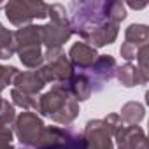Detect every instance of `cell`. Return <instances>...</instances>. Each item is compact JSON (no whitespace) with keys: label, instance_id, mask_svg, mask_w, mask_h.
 <instances>
[{"label":"cell","instance_id":"6da1fadb","mask_svg":"<svg viewBox=\"0 0 149 149\" xmlns=\"http://www.w3.org/2000/svg\"><path fill=\"white\" fill-rule=\"evenodd\" d=\"M68 9L72 33L83 37L91 47H104L118 39L119 25L107 18L105 2H72Z\"/></svg>","mask_w":149,"mask_h":149},{"label":"cell","instance_id":"7a4b0ae2","mask_svg":"<svg viewBox=\"0 0 149 149\" xmlns=\"http://www.w3.org/2000/svg\"><path fill=\"white\" fill-rule=\"evenodd\" d=\"M37 102H39L37 112L40 116L51 118L54 123L63 126L72 125L79 116V102L70 95V91L63 83L53 84V88L44 95H40Z\"/></svg>","mask_w":149,"mask_h":149},{"label":"cell","instance_id":"3957f363","mask_svg":"<svg viewBox=\"0 0 149 149\" xmlns=\"http://www.w3.org/2000/svg\"><path fill=\"white\" fill-rule=\"evenodd\" d=\"M14 51L21 63L32 70H37L44 63L42 53V30L40 25H26L18 28L14 33Z\"/></svg>","mask_w":149,"mask_h":149},{"label":"cell","instance_id":"277c9868","mask_svg":"<svg viewBox=\"0 0 149 149\" xmlns=\"http://www.w3.org/2000/svg\"><path fill=\"white\" fill-rule=\"evenodd\" d=\"M7 19L14 26L32 25L33 19L47 18V4L40 0H11L4 6Z\"/></svg>","mask_w":149,"mask_h":149},{"label":"cell","instance_id":"5b68a950","mask_svg":"<svg viewBox=\"0 0 149 149\" xmlns=\"http://www.w3.org/2000/svg\"><path fill=\"white\" fill-rule=\"evenodd\" d=\"M40 76L44 77L46 84H56V83H65L72 77L74 67L68 61V56L65 54L63 49H46L44 53V63L40 68Z\"/></svg>","mask_w":149,"mask_h":149},{"label":"cell","instance_id":"8992f818","mask_svg":"<svg viewBox=\"0 0 149 149\" xmlns=\"http://www.w3.org/2000/svg\"><path fill=\"white\" fill-rule=\"evenodd\" d=\"M13 126H14V133H16L18 140L23 146L33 147V149H35L37 142H39L44 128H46L40 116H37L35 112H30V111H25L19 116H16Z\"/></svg>","mask_w":149,"mask_h":149},{"label":"cell","instance_id":"52a82bcc","mask_svg":"<svg viewBox=\"0 0 149 149\" xmlns=\"http://www.w3.org/2000/svg\"><path fill=\"white\" fill-rule=\"evenodd\" d=\"M81 147L83 149H114L112 135L107 130L104 119H90L84 125L81 135Z\"/></svg>","mask_w":149,"mask_h":149},{"label":"cell","instance_id":"ba28073f","mask_svg":"<svg viewBox=\"0 0 149 149\" xmlns=\"http://www.w3.org/2000/svg\"><path fill=\"white\" fill-rule=\"evenodd\" d=\"M116 68H118V63H116V58L111 56V54H98V58L95 60V63L88 68L90 74H86L90 83H91V88H93V93L95 91H100L116 74Z\"/></svg>","mask_w":149,"mask_h":149},{"label":"cell","instance_id":"9c48e42d","mask_svg":"<svg viewBox=\"0 0 149 149\" xmlns=\"http://www.w3.org/2000/svg\"><path fill=\"white\" fill-rule=\"evenodd\" d=\"M114 139L118 142V149H149L147 137L139 125L121 126L114 133Z\"/></svg>","mask_w":149,"mask_h":149},{"label":"cell","instance_id":"30bf717a","mask_svg":"<svg viewBox=\"0 0 149 149\" xmlns=\"http://www.w3.org/2000/svg\"><path fill=\"white\" fill-rule=\"evenodd\" d=\"M67 56H68V61L74 68L88 70L95 63V60L98 58V53L95 47H91L86 42H76V44H72Z\"/></svg>","mask_w":149,"mask_h":149},{"label":"cell","instance_id":"8fae6325","mask_svg":"<svg viewBox=\"0 0 149 149\" xmlns=\"http://www.w3.org/2000/svg\"><path fill=\"white\" fill-rule=\"evenodd\" d=\"M40 30H42V46H46V49H61V46L72 37L70 26L47 23L40 25Z\"/></svg>","mask_w":149,"mask_h":149},{"label":"cell","instance_id":"7c38bea8","mask_svg":"<svg viewBox=\"0 0 149 149\" xmlns=\"http://www.w3.org/2000/svg\"><path fill=\"white\" fill-rule=\"evenodd\" d=\"M13 84H14L16 90L37 97V93H40L44 90L46 81L40 76L39 70H28V72H18V76L14 77Z\"/></svg>","mask_w":149,"mask_h":149},{"label":"cell","instance_id":"4fadbf2b","mask_svg":"<svg viewBox=\"0 0 149 149\" xmlns=\"http://www.w3.org/2000/svg\"><path fill=\"white\" fill-rule=\"evenodd\" d=\"M63 84L67 86V90L70 91V95L76 98L77 102L88 100V98L91 97V93H93L91 83H90V79H88V76H86L84 72H79V74L74 72L72 77H70L68 81H65Z\"/></svg>","mask_w":149,"mask_h":149},{"label":"cell","instance_id":"5bb4252c","mask_svg":"<svg viewBox=\"0 0 149 149\" xmlns=\"http://www.w3.org/2000/svg\"><path fill=\"white\" fill-rule=\"evenodd\" d=\"M114 77H116V79L119 81V84H123L125 88L142 86V84H146V83L149 81V77H146L133 63H125V65L118 67Z\"/></svg>","mask_w":149,"mask_h":149},{"label":"cell","instance_id":"9a60e30c","mask_svg":"<svg viewBox=\"0 0 149 149\" xmlns=\"http://www.w3.org/2000/svg\"><path fill=\"white\" fill-rule=\"evenodd\" d=\"M119 119L126 125H139L146 116V107L140 102H126L119 111Z\"/></svg>","mask_w":149,"mask_h":149},{"label":"cell","instance_id":"2e32d148","mask_svg":"<svg viewBox=\"0 0 149 149\" xmlns=\"http://www.w3.org/2000/svg\"><path fill=\"white\" fill-rule=\"evenodd\" d=\"M147 40H149V28H147V25L133 23V25H130L125 30V42L132 44L137 49L142 47V46H146Z\"/></svg>","mask_w":149,"mask_h":149},{"label":"cell","instance_id":"e0dca14e","mask_svg":"<svg viewBox=\"0 0 149 149\" xmlns=\"http://www.w3.org/2000/svg\"><path fill=\"white\" fill-rule=\"evenodd\" d=\"M14 53V35L0 23V60H9Z\"/></svg>","mask_w":149,"mask_h":149},{"label":"cell","instance_id":"ac0fdd59","mask_svg":"<svg viewBox=\"0 0 149 149\" xmlns=\"http://www.w3.org/2000/svg\"><path fill=\"white\" fill-rule=\"evenodd\" d=\"M11 98H13V105L14 107H21L25 111H30V109L37 111V107H39V102H37V97L35 95L23 93V91H19L16 88L11 90Z\"/></svg>","mask_w":149,"mask_h":149},{"label":"cell","instance_id":"d6986e66","mask_svg":"<svg viewBox=\"0 0 149 149\" xmlns=\"http://www.w3.org/2000/svg\"><path fill=\"white\" fill-rule=\"evenodd\" d=\"M105 14L111 21H114L116 25H119L123 19H126V6L119 0H111L105 2Z\"/></svg>","mask_w":149,"mask_h":149},{"label":"cell","instance_id":"ffe728a7","mask_svg":"<svg viewBox=\"0 0 149 149\" xmlns=\"http://www.w3.org/2000/svg\"><path fill=\"white\" fill-rule=\"evenodd\" d=\"M47 16H49V19H51L49 23L61 25V26H70L67 9H65L61 4H47Z\"/></svg>","mask_w":149,"mask_h":149},{"label":"cell","instance_id":"44dd1931","mask_svg":"<svg viewBox=\"0 0 149 149\" xmlns=\"http://www.w3.org/2000/svg\"><path fill=\"white\" fill-rule=\"evenodd\" d=\"M18 68L13 65H0V93H2L9 84H13L14 77L18 76Z\"/></svg>","mask_w":149,"mask_h":149},{"label":"cell","instance_id":"7402d4cb","mask_svg":"<svg viewBox=\"0 0 149 149\" xmlns=\"http://www.w3.org/2000/svg\"><path fill=\"white\" fill-rule=\"evenodd\" d=\"M16 119V109L13 104H9L7 100L2 102V105H0V123L2 125H7L11 126Z\"/></svg>","mask_w":149,"mask_h":149},{"label":"cell","instance_id":"603a6c76","mask_svg":"<svg viewBox=\"0 0 149 149\" xmlns=\"http://www.w3.org/2000/svg\"><path fill=\"white\" fill-rule=\"evenodd\" d=\"M135 60L139 61V67H137V68L144 74L146 77H149V44H146V46L139 47Z\"/></svg>","mask_w":149,"mask_h":149},{"label":"cell","instance_id":"cb8c5ba5","mask_svg":"<svg viewBox=\"0 0 149 149\" xmlns=\"http://www.w3.org/2000/svg\"><path fill=\"white\" fill-rule=\"evenodd\" d=\"M13 137L14 132L11 130V126L0 123V149H13Z\"/></svg>","mask_w":149,"mask_h":149},{"label":"cell","instance_id":"d4e9b609","mask_svg":"<svg viewBox=\"0 0 149 149\" xmlns=\"http://www.w3.org/2000/svg\"><path fill=\"white\" fill-rule=\"evenodd\" d=\"M104 123H105V126H107V130L111 132V135H112V137H114V133L123 126V121L119 119V116H118L116 112L107 114V116L104 118Z\"/></svg>","mask_w":149,"mask_h":149},{"label":"cell","instance_id":"484cf974","mask_svg":"<svg viewBox=\"0 0 149 149\" xmlns=\"http://www.w3.org/2000/svg\"><path fill=\"white\" fill-rule=\"evenodd\" d=\"M137 47H133L132 44H128V42H123L121 44V47H119V54H121V58H125L126 60V63H130L132 60H135V56H137Z\"/></svg>","mask_w":149,"mask_h":149},{"label":"cell","instance_id":"4316f807","mask_svg":"<svg viewBox=\"0 0 149 149\" xmlns=\"http://www.w3.org/2000/svg\"><path fill=\"white\" fill-rule=\"evenodd\" d=\"M128 6L132 9H144V7H147V2H128Z\"/></svg>","mask_w":149,"mask_h":149},{"label":"cell","instance_id":"83f0119b","mask_svg":"<svg viewBox=\"0 0 149 149\" xmlns=\"http://www.w3.org/2000/svg\"><path fill=\"white\" fill-rule=\"evenodd\" d=\"M4 6H6V4H0V9H4Z\"/></svg>","mask_w":149,"mask_h":149}]
</instances>
